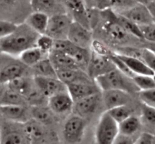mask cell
Masks as SVG:
<instances>
[{
	"instance_id": "cell-9",
	"label": "cell",
	"mask_w": 155,
	"mask_h": 144,
	"mask_svg": "<svg viewBox=\"0 0 155 144\" xmlns=\"http://www.w3.org/2000/svg\"><path fill=\"white\" fill-rule=\"evenodd\" d=\"M24 126L30 144H52L51 133L47 126L32 119L24 123Z\"/></svg>"
},
{
	"instance_id": "cell-23",
	"label": "cell",
	"mask_w": 155,
	"mask_h": 144,
	"mask_svg": "<svg viewBox=\"0 0 155 144\" xmlns=\"http://www.w3.org/2000/svg\"><path fill=\"white\" fill-rule=\"evenodd\" d=\"M48 57V54L43 52L40 49L34 46L28 48L27 50L24 51V52L21 53L18 58L19 59V61L22 64H24V66L30 69L34 65L39 63L40 60H43V59L46 58Z\"/></svg>"
},
{
	"instance_id": "cell-28",
	"label": "cell",
	"mask_w": 155,
	"mask_h": 144,
	"mask_svg": "<svg viewBox=\"0 0 155 144\" xmlns=\"http://www.w3.org/2000/svg\"><path fill=\"white\" fill-rule=\"evenodd\" d=\"M30 70L31 73L33 74V76L36 75V76L53 77V78L57 77L55 69L48 57L40 60L39 63L30 68Z\"/></svg>"
},
{
	"instance_id": "cell-18",
	"label": "cell",
	"mask_w": 155,
	"mask_h": 144,
	"mask_svg": "<svg viewBox=\"0 0 155 144\" xmlns=\"http://www.w3.org/2000/svg\"><path fill=\"white\" fill-rule=\"evenodd\" d=\"M30 68L27 67L18 60V62H9L0 68V83L6 85L9 82L29 75Z\"/></svg>"
},
{
	"instance_id": "cell-32",
	"label": "cell",
	"mask_w": 155,
	"mask_h": 144,
	"mask_svg": "<svg viewBox=\"0 0 155 144\" xmlns=\"http://www.w3.org/2000/svg\"><path fill=\"white\" fill-rule=\"evenodd\" d=\"M132 79L139 91L155 89V80L153 75H135Z\"/></svg>"
},
{
	"instance_id": "cell-4",
	"label": "cell",
	"mask_w": 155,
	"mask_h": 144,
	"mask_svg": "<svg viewBox=\"0 0 155 144\" xmlns=\"http://www.w3.org/2000/svg\"><path fill=\"white\" fill-rule=\"evenodd\" d=\"M119 134L118 123L107 112L101 114L95 128V144H113Z\"/></svg>"
},
{
	"instance_id": "cell-31",
	"label": "cell",
	"mask_w": 155,
	"mask_h": 144,
	"mask_svg": "<svg viewBox=\"0 0 155 144\" xmlns=\"http://www.w3.org/2000/svg\"><path fill=\"white\" fill-rule=\"evenodd\" d=\"M142 126L148 127L149 128L148 132L154 134L155 126V107H148L142 105V116L140 118Z\"/></svg>"
},
{
	"instance_id": "cell-25",
	"label": "cell",
	"mask_w": 155,
	"mask_h": 144,
	"mask_svg": "<svg viewBox=\"0 0 155 144\" xmlns=\"http://www.w3.org/2000/svg\"><path fill=\"white\" fill-rule=\"evenodd\" d=\"M34 85L35 82L33 75H25L9 82L6 84V86L8 88L20 94L26 98V96L28 94Z\"/></svg>"
},
{
	"instance_id": "cell-7",
	"label": "cell",
	"mask_w": 155,
	"mask_h": 144,
	"mask_svg": "<svg viewBox=\"0 0 155 144\" xmlns=\"http://www.w3.org/2000/svg\"><path fill=\"white\" fill-rule=\"evenodd\" d=\"M67 39L76 46L90 50L91 44L93 41L92 30L73 20Z\"/></svg>"
},
{
	"instance_id": "cell-24",
	"label": "cell",
	"mask_w": 155,
	"mask_h": 144,
	"mask_svg": "<svg viewBox=\"0 0 155 144\" xmlns=\"http://www.w3.org/2000/svg\"><path fill=\"white\" fill-rule=\"evenodd\" d=\"M142 128V122L140 118L135 115L130 116L118 123L119 134L127 137H133Z\"/></svg>"
},
{
	"instance_id": "cell-13",
	"label": "cell",
	"mask_w": 155,
	"mask_h": 144,
	"mask_svg": "<svg viewBox=\"0 0 155 144\" xmlns=\"http://www.w3.org/2000/svg\"><path fill=\"white\" fill-rule=\"evenodd\" d=\"M2 119L16 123L24 124L31 119L29 106H0Z\"/></svg>"
},
{
	"instance_id": "cell-19",
	"label": "cell",
	"mask_w": 155,
	"mask_h": 144,
	"mask_svg": "<svg viewBox=\"0 0 155 144\" xmlns=\"http://www.w3.org/2000/svg\"><path fill=\"white\" fill-rule=\"evenodd\" d=\"M133 75H146L154 76V69L150 68L142 60L136 57L116 53Z\"/></svg>"
},
{
	"instance_id": "cell-15",
	"label": "cell",
	"mask_w": 155,
	"mask_h": 144,
	"mask_svg": "<svg viewBox=\"0 0 155 144\" xmlns=\"http://www.w3.org/2000/svg\"><path fill=\"white\" fill-rule=\"evenodd\" d=\"M101 103L104 106L106 111L121 106L130 104L131 94L124 91L108 90L101 91Z\"/></svg>"
},
{
	"instance_id": "cell-30",
	"label": "cell",
	"mask_w": 155,
	"mask_h": 144,
	"mask_svg": "<svg viewBox=\"0 0 155 144\" xmlns=\"http://www.w3.org/2000/svg\"><path fill=\"white\" fill-rule=\"evenodd\" d=\"M106 112H107L110 117L117 123H120L124 119L134 115V109L130 106V104L116 107Z\"/></svg>"
},
{
	"instance_id": "cell-2",
	"label": "cell",
	"mask_w": 155,
	"mask_h": 144,
	"mask_svg": "<svg viewBox=\"0 0 155 144\" xmlns=\"http://www.w3.org/2000/svg\"><path fill=\"white\" fill-rule=\"evenodd\" d=\"M94 81L101 91L120 90L127 92L130 94H136L139 91L132 78L127 76L117 69L98 77Z\"/></svg>"
},
{
	"instance_id": "cell-11",
	"label": "cell",
	"mask_w": 155,
	"mask_h": 144,
	"mask_svg": "<svg viewBox=\"0 0 155 144\" xmlns=\"http://www.w3.org/2000/svg\"><path fill=\"white\" fill-rule=\"evenodd\" d=\"M67 91L73 101H76L86 97L101 92L100 89L92 79L83 80L71 83L66 85Z\"/></svg>"
},
{
	"instance_id": "cell-26",
	"label": "cell",
	"mask_w": 155,
	"mask_h": 144,
	"mask_svg": "<svg viewBox=\"0 0 155 144\" xmlns=\"http://www.w3.org/2000/svg\"><path fill=\"white\" fill-rule=\"evenodd\" d=\"M31 119L48 126L54 122V114L46 106L30 107Z\"/></svg>"
},
{
	"instance_id": "cell-35",
	"label": "cell",
	"mask_w": 155,
	"mask_h": 144,
	"mask_svg": "<svg viewBox=\"0 0 155 144\" xmlns=\"http://www.w3.org/2000/svg\"><path fill=\"white\" fill-rule=\"evenodd\" d=\"M136 94L142 105L155 107V89L139 91Z\"/></svg>"
},
{
	"instance_id": "cell-12",
	"label": "cell",
	"mask_w": 155,
	"mask_h": 144,
	"mask_svg": "<svg viewBox=\"0 0 155 144\" xmlns=\"http://www.w3.org/2000/svg\"><path fill=\"white\" fill-rule=\"evenodd\" d=\"M117 14L124 17L138 26L154 24V16L145 5L136 4L128 10Z\"/></svg>"
},
{
	"instance_id": "cell-43",
	"label": "cell",
	"mask_w": 155,
	"mask_h": 144,
	"mask_svg": "<svg viewBox=\"0 0 155 144\" xmlns=\"http://www.w3.org/2000/svg\"><path fill=\"white\" fill-rule=\"evenodd\" d=\"M134 141L135 140L133 137H127L119 134L113 144H134Z\"/></svg>"
},
{
	"instance_id": "cell-34",
	"label": "cell",
	"mask_w": 155,
	"mask_h": 144,
	"mask_svg": "<svg viewBox=\"0 0 155 144\" xmlns=\"http://www.w3.org/2000/svg\"><path fill=\"white\" fill-rule=\"evenodd\" d=\"M54 41L49 36L46 35H39L38 36L36 42L35 46L40 49L43 52L49 54V53L52 51L53 45H54Z\"/></svg>"
},
{
	"instance_id": "cell-8",
	"label": "cell",
	"mask_w": 155,
	"mask_h": 144,
	"mask_svg": "<svg viewBox=\"0 0 155 144\" xmlns=\"http://www.w3.org/2000/svg\"><path fill=\"white\" fill-rule=\"evenodd\" d=\"M116 69L110 57L90 51V57L86 72L92 80Z\"/></svg>"
},
{
	"instance_id": "cell-21",
	"label": "cell",
	"mask_w": 155,
	"mask_h": 144,
	"mask_svg": "<svg viewBox=\"0 0 155 144\" xmlns=\"http://www.w3.org/2000/svg\"><path fill=\"white\" fill-rule=\"evenodd\" d=\"M48 18L49 17L45 14L33 11L26 18L24 24L38 35H44L48 25Z\"/></svg>"
},
{
	"instance_id": "cell-41",
	"label": "cell",
	"mask_w": 155,
	"mask_h": 144,
	"mask_svg": "<svg viewBox=\"0 0 155 144\" xmlns=\"http://www.w3.org/2000/svg\"><path fill=\"white\" fill-rule=\"evenodd\" d=\"M134 144H155L154 134L149 132H142L135 140Z\"/></svg>"
},
{
	"instance_id": "cell-16",
	"label": "cell",
	"mask_w": 155,
	"mask_h": 144,
	"mask_svg": "<svg viewBox=\"0 0 155 144\" xmlns=\"http://www.w3.org/2000/svg\"><path fill=\"white\" fill-rule=\"evenodd\" d=\"M33 80L38 88L47 98L67 91V87L57 77L33 76Z\"/></svg>"
},
{
	"instance_id": "cell-39",
	"label": "cell",
	"mask_w": 155,
	"mask_h": 144,
	"mask_svg": "<svg viewBox=\"0 0 155 144\" xmlns=\"http://www.w3.org/2000/svg\"><path fill=\"white\" fill-rule=\"evenodd\" d=\"M16 24L5 20H0V39L7 37L16 30Z\"/></svg>"
},
{
	"instance_id": "cell-5",
	"label": "cell",
	"mask_w": 155,
	"mask_h": 144,
	"mask_svg": "<svg viewBox=\"0 0 155 144\" xmlns=\"http://www.w3.org/2000/svg\"><path fill=\"white\" fill-rule=\"evenodd\" d=\"M73 19L68 13L58 14L48 18L45 35L53 40H65Z\"/></svg>"
},
{
	"instance_id": "cell-20",
	"label": "cell",
	"mask_w": 155,
	"mask_h": 144,
	"mask_svg": "<svg viewBox=\"0 0 155 144\" xmlns=\"http://www.w3.org/2000/svg\"><path fill=\"white\" fill-rule=\"evenodd\" d=\"M56 75L65 85L77 82L92 79L86 71L80 69H57Z\"/></svg>"
},
{
	"instance_id": "cell-22",
	"label": "cell",
	"mask_w": 155,
	"mask_h": 144,
	"mask_svg": "<svg viewBox=\"0 0 155 144\" xmlns=\"http://www.w3.org/2000/svg\"><path fill=\"white\" fill-rule=\"evenodd\" d=\"M48 58L55 70L62 69H80L73 58L63 52L51 51L48 54Z\"/></svg>"
},
{
	"instance_id": "cell-45",
	"label": "cell",
	"mask_w": 155,
	"mask_h": 144,
	"mask_svg": "<svg viewBox=\"0 0 155 144\" xmlns=\"http://www.w3.org/2000/svg\"><path fill=\"white\" fill-rule=\"evenodd\" d=\"M133 1L136 2L137 4H142L146 5H148V3L151 1H152V0H133Z\"/></svg>"
},
{
	"instance_id": "cell-40",
	"label": "cell",
	"mask_w": 155,
	"mask_h": 144,
	"mask_svg": "<svg viewBox=\"0 0 155 144\" xmlns=\"http://www.w3.org/2000/svg\"><path fill=\"white\" fill-rule=\"evenodd\" d=\"M90 51H94L98 54L109 57L113 53L104 43L98 40H93L91 44Z\"/></svg>"
},
{
	"instance_id": "cell-14",
	"label": "cell",
	"mask_w": 155,
	"mask_h": 144,
	"mask_svg": "<svg viewBox=\"0 0 155 144\" xmlns=\"http://www.w3.org/2000/svg\"><path fill=\"white\" fill-rule=\"evenodd\" d=\"M74 101L68 91L60 92L48 98L47 107L54 115H64L72 112Z\"/></svg>"
},
{
	"instance_id": "cell-17",
	"label": "cell",
	"mask_w": 155,
	"mask_h": 144,
	"mask_svg": "<svg viewBox=\"0 0 155 144\" xmlns=\"http://www.w3.org/2000/svg\"><path fill=\"white\" fill-rule=\"evenodd\" d=\"M30 6L33 11L43 13L48 17L67 13L62 0H30Z\"/></svg>"
},
{
	"instance_id": "cell-33",
	"label": "cell",
	"mask_w": 155,
	"mask_h": 144,
	"mask_svg": "<svg viewBox=\"0 0 155 144\" xmlns=\"http://www.w3.org/2000/svg\"><path fill=\"white\" fill-rule=\"evenodd\" d=\"M116 17L119 24H120L121 27L124 29V30H125L129 35L134 36V37L137 38V39H142V35H141L140 30H139V26L136 25V24H134V23H133L132 21H130V20L127 19V18H124V17L121 16V15L120 14H116Z\"/></svg>"
},
{
	"instance_id": "cell-38",
	"label": "cell",
	"mask_w": 155,
	"mask_h": 144,
	"mask_svg": "<svg viewBox=\"0 0 155 144\" xmlns=\"http://www.w3.org/2000/svg\"><path fill=\"white\" fill-rule=\"evenodd\" d=\"M139 58L144 62L146 65H148L150 68L154 69L155 63V55L154 52L149 48H142L140 49Z\"/></svg>"
},
{
	"instance_id": "cell-44",
	"label": "cell",
	"mask_w": 155,
	"mask_h": 144,
	"mask_svg": "<svg viewBox=\"0 0 155 144\" xmlns=\"http://www.w3.org/2000/svg\"><path fill=\"white\" fill-rule=\"evenodd\" d=\"M83 2L88 11L93 8V0H83Z\"/></svg>"
},
{
	"instance_id": "cell-3",
	"label": "cell",
	"mask_w": 155,
	"mask_h": 144,
	"mask_svg": "<svg viewBox=\"0 0 155 144\" xmlns=\"http://www.w3.org/2000/svg\"><path fill=\"white\" fill-rule=\"evenodd\" d=\"M0 144H30L24 124L0 119Z\"/></svg>"
},
{
	"instance_id": "cell-29",
	"label": "cell",
	"mask_w": 155,
	"mask_h": 144,
	"mask_svg": "<svg viewBox=\"0 0 155 144\" xmlns=\"http://www.w3.org/2000/svg\"><path fill=\"white\" fill-rule=\"evenodd\" d=\"M0 106H29L24 96L8 88L7 86L0 98Z\"/></svg>"
},
{
	"instance_id": "cell-46",
	"label": "cell",
	"mask_w": 155,
	"mask_h": 144,
	"mask_svg": "<svg viewBox=\"0 0 155 144\" xmlns=\"http://www.w3.org/2000/svg\"><path fill=\"white\" fill-rule=\"evenodd\" d=\"M52 144H54V143H52Z\"/></svg>"
},
{
	"instance_id": "cell-37",
	"label": "cell",
	"mask_w": 155,
	"mask_h": 144,
	"mask_svg": "<svg viewBox=\"0 0 155 144\" xmlns=\"http://www.w3.org/2000/svg\"><path fill=\"white\" fill-rule=\"evenodd\" d=\"M142 39L148 42L154 43L155 40V25L154 24H145V25L139 26Z\"/></svg>"
},
{
	"instance_id": "cell-1",
	"label": "cell",
	"mask_w": 155,
	"mask_h": 144,
	"mask_svg": "<svg viewBox=\"0 0 155 144\" xmlns=\"http://www.w3.org/2000/svg\"><path fill=\"white\" fill-rule=\"evenodd\" d=\"M39 36L25 24L18 25L12 34L0 39V52L11 57H18L24 51L36 45Z\"/></svg>"
},
{
	"instance_id": "cell-42",
	"label": "cell",
	"mask_w": 155,
	"mask_h": 144,
	"mask_svg": "<svg viewBox=\"0 0 155 144\" xmlns=\"http://www.w3.org/2000/svg\"><path fill=\"white\" fill-rule=\"evenodd\" d=\"M111 0H93V8L106 11L110 8Z\"/></svg>"
},
{
	"instance_id": "cell-6",
	"label": "cell",
	"mask_w": 155,
	"mask_h": 144,
	"mask_svg": "<svg viewBox=\"0 0 155 144\" xmlns=\"http://www.w3.org/2000/svg\"><path fill=\"white\" fill-rule=\"evenodd\" d=\"M85 119L78 116H71L65 122L63 127V137L67 143L78 144L83 140L86 131Z\"/></svg>"
},
{
	"instance_id": "cell-27",
	"label": "cell",
	"mask_w": 155,
	"mask_h": 144,
	"mask_svg": "<svg viewBox=\"0 0 155 144\" xmlns=\"http://www.w3.org/2000/svg\"><path fill=\"white\" fill-rule=\"evenodd\" d=\"M105 31L109 37L111 38L113 40L117 42H124L128 38L129 34L121 27L120 24L117 19L116 14L115 18L113 20H110L105 24Z\"/></svg>"
},
{
	"instance_id": "cell-36",
	"label": "cell",
	"mask_w": 155,
	"mask_h": 144,
	"mask_svg": "<svg viewBox=\"0 0 155 144\" xmlns=\"http://www.w3.org/2000/svg\"><path fill=\"white\" fill-rule=\"evenodd\" d=\"M137 3L133 0H111L110 8L116 14H120L128 10Z\"/></svg>"
},
{
	"instance_id": "cell-10",
	"label": "cell",
	"mask_w": 155,
	"mask_h": 144,
	"mask_svg": "<svg viewBox=\"0 0 155 144\" xmlns=\"http://www.w3.org/2000/svg\"><path fill=\"white\" fill-rule=\"evenodd\" d=\"M101 103V92L86 97L74 102L72 113L85 119L96 113Z\"/></svg>"
}]
</instances>
